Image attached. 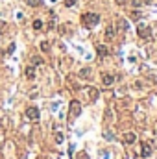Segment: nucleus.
<instances>
[{"instance_id":"1","label":"nucleus","mask_w":157,"mask_h":159,"mask_svg":"<svg viewBox=\"0 0 157 159\" xmlns=\"http://www.w3.org/2000/svg\"><path fill=\"white\" fill-rule=\"evenodd\" d=\"M82 21H83V26L93 28V26H96V24L100 22V15L98 13H85L82 17Z\"/></svg>"},{"instance_id":"2","label":"nucleus","mask_w":157,"mask_h":159,"mask_svg":"<svg viewBox=\"0 0 157 159\" xmlns=\"http://www.w3.org/2000/svg\"><path fill=\"white\" fill-rule=\"evenodd\" d=\"M137 33H139L140 39H148L151 35V30H150V26H146V24H139V26H137Z\"/></svg>"},{"instance_id":"3","label":"nucleus","mask_w":157,"mask_h":159,"mask_svg":"<svg viewBox=\"0 0 157 159\" xmlns=\"http://www.w3.org/2000/svg\"><path fill=\"white\" fill-rule=\"evenodd\" d=\"M80 113H82V104H80L78 100H72L70 102V118L78 117Z\"/></svg>"},{"instance_id":"4","label":"nucleus","mask_w":157,"mask_h":159,"mask_svg":"<svg viewBox=\"0 0 157 159\" xmlns=\"http://www.w3.org/2000/svg\"><path fill=\"white\" fill-rule=\"evenodd\" d=\"M26 117L30 118V120L37 122V120H39V117H41V115H39V109H37V107H28V109H26Z\"/></svg>"},{"instance_id":"5","label":"nucleus","mask_w":157,"mask_h":159,"mask_svg":"<svg viewBox=\"0 0 157 159\" xmlns=\"http://www.w3.org/2000/svg\"><path fill=\"white\" fill-rule=\"evenodd\" d=\"M113 82H115V76H113V74H104V76H102V83H104L105 87L113 85Z\"/></svg>"},{"instance_id":"6","label":"nucleus","mask_w":157,"mask_h":159,"mask_svg":"<svg viewBox=\"0 0 157 159\" xmlns=\"http://www.w3.org/2000/svg\"><path fill=\"white\" fill-rule=\"evenodd\" d=\"M135 141H137V135H135V133H131V131L124 133V142H126V144H133Z\"/></svg>"},{"instance_id":"7","label":"nucleus","mask_w":157,"mask_h":159,"mask_svg":"<svg viewBox=\"0 0 157 159\" xmlns=\"http://www.w3.org/2000/svg\"><path fill=\"white\" fill-rule=\"evenodd\" d=\"M113 37H115V26H113V24H107V28H105V39L111 41Z\"/></svg>"},{"instance_id":"8","label":"nucleus","mask_w":157,"mask_h":159,"mask_svg":"<svg viewBox=\"0 0 157 159\" xmlns=\"http://www.w3.org/2000/svg\"><path fill=\"white\" fill-rule=\"evenodd\" d=\"M140 153H142V157H150L151 156V146L148 144V142H142V152Z\"/></svg>"},{"instance_id":"9","label":"nucleus","mask_w":157,"mask_h":159,"mask_svg":"<svg viewBox=\"0 0 157 159\" xmlns=\"http://www.w3.org/2000/svg\"><path fill=\"white\" fill-rule=\"evenodd\" d=\"M96 50H98V54H100V56H107V54H109V48L107 46H105V44H98V46H96Z\"/></svg>"},{"instance_id":"10","label":"nucleus","mask_w":157,"mask_h":159,"mask_svg":"<svg viewBox=\"0 0 157 159\" xmlns=\"http://www.w3.org/2000/svg\"><path fill=\"white\" fill-rule=\"evenodd\" d=\"M89 98H91L93 102L96 100V98H98V91H96L94 87H91V89H89Z\"/></svg>"},{"instance_id":"11","label":"nucleus","mask_w":157,"mask_h":159,"mask_svg":"<svg viewBox=\"0 0 157 159\" xmlns=\"http://www.w3.org/2000/svg\"><path fill=\"white\" fill-rule=\"evenodd\" d=\"M28 2V6H32V8H39V6H43V0H26Z\"/></svg>"},{"instance_id":"12","label":"nucleus","mask_w":157,"mask_h":159,"mask_svg":"<svg viewBox=\"0 0 157 159\" xmlns=\"http://www.w3.org/2000/svg\"><path fill=\"white\" fill-rule=\"evenodd\" d=\"M26 78H28V80H33V78H35V71H33V67H28V68H26Z\"/></svg>"},{"instance_id":"13","label":"nucleus","mask_w":157,"mask_h":159,"mask_svg":"<svg viewBox=\"0 0 157 159\" xmlns=\"http://www.w3.org/2000/svg\"><path fill=\"white\" fill-rule=\"evenodd\" d=\"M54 139H55V142H63L65 141V135H63V133H55V135H54Z\"/></svg>"},{"instance_id":"14","label":"nucleus","mask_w":157,"mask_h":159,"mask_svg":"<svg viewBox=\"0 0 157 159\" xmlns=\"http://www.w3.org/2000/svg\"><path fill=\"white\" fill-rule=\"evenodd\" d=\"M41 28H43V21H39V19L33 21V30H41Z\"/></svg>"},{"instance_id":"15","label":"nucleus","mask_w":157,"mask_h":159,"mask_svg":"<svg viewBox=\"0 0 157 159\" xmlns=\"http://www.w3.org/2000/svg\"><path fill=\"white\" fill-rule=\"evenodd\" d=\"M126 28H128V24H126V21H120V22H118V30H122V32H124Z\"/></svg>"},{"instance_id":"16","label":"nucleus","mask_w":157,"mask_h":159,"mask_svg":"<svg viewBox=\"0 0 157 159\" xmlns=\"http://www.w3.org/2000/svg\"><path fill=\"white\" fill-rule=\"evenodd\" d=\"M48 48H50V46H48V43H46V41H43V43H41V50H43V52H46Z\"/></svg>"},{"instance_id":"17","label":"nucleus","mask_w":157,"mask_h":159,"mask_svg":"<svg viewBox=\"0 0 157 159\" xmlns=\"http://www.w3.org/2000/svg\"><path fill=\"white\" fill-rule=\"evenodd\" d=\"M74 4H76V0H65V6L67 8H72Z\"/></svg>"},{"instance_id":"18","label":"nucleus","mask_w":157,"mask_h":159,"mask_svg":"<svg viewBox=\"0 0 157 159\" xmlns=\"http://www.w3.org/2000/svg\"><path fill=\"white\" fill-rule=\"evenodd\" d=\"M80 74H82V76H83V78H87V76H89V74H91V71H89V68H83V71H82V72H80Z\"/></svg>"},{"instance_id":"19","label":"nucleus","mask_w":157,"mask_h":159,"mask_svg":"<svg viewBox=\"0 0 157 159\" xmlns=\"http://www.w3.org/2000/svg\"><path fill=\"white\" fill-rule=\"evenodd\" d=\"M139 17H140L139 11H133V13H131V19H139Z\"/></svg>"},{"instance_id":"20","label":"nucleus","mask_w":157,"mask_h":159,"mask_svg":"<svg viewBox=\"0 0 157 159\" xmlns=\"http://www.w3.org/2000/svg\"><path fill=\"white\" fill-rule=\"evenodd\" d=\"M33 63H35V65H39V63H43V59L41 57H33Z\"/></svg>"}]
</instances>
